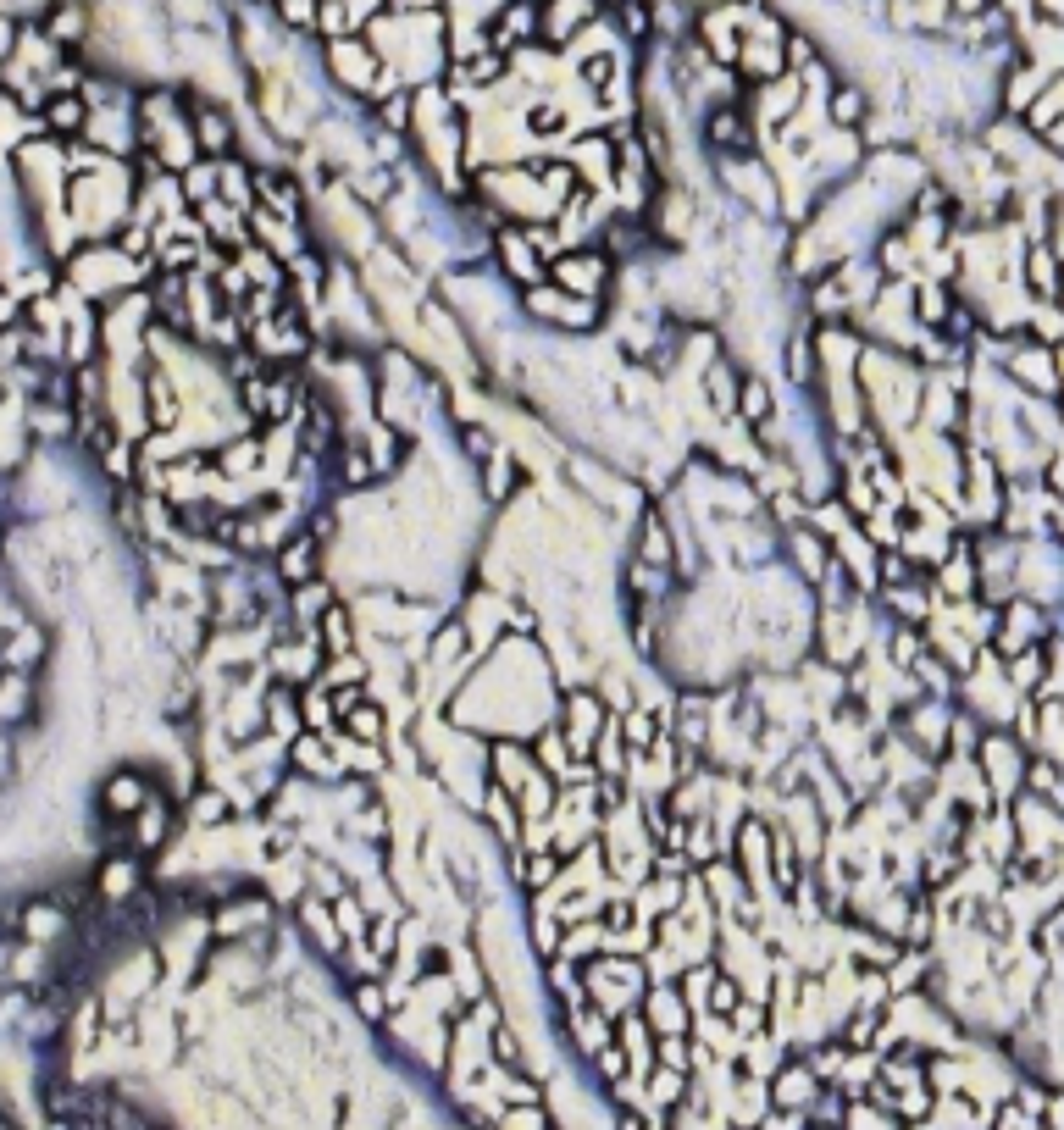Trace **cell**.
<instances>
[{
	"instance_id": "obj_14",
	"label": "cell",
	"mask_w": 1064,
	"mask_h": 1130,
	"mask_svg": "<svg viewBox=\"0 0 1064 1130\" xmlns=\"http://www.w3.org/2000/svg\"><path fill=\"white\" fill-rule=\"evenodd\" d=\"M826 111H832V122H838V128H854V122L865 117V95H859V89H848V84H838L832 95H826Z\"/></svg>"
},
{
	"instance_id": "obj_27",
	"label": "cell",
	"mask_w": 1064,
	"mask_h": 1130,
	"mask_svg": "<svg viewBox=\"0 0 1064 1130\" xmlns=\"http://www.w3.org/2000/svg\"><path fill=\"white\" fill-rule=\"evenodd\" d=\"M361 1014H383V997H378V987H361Z\"/></svg>"
},
{
	"instance_id": "obj_18",
	"label": "cell",
	"mask_w": 1064,
	"mask_h": 1130,
	"mask_svg": "<svg viewBox=\"0 0 1064 1130\" xmlns=\"http://www.w3.org/2000/svg\"><path fill=\"white\" fill-rule=\"evenodd\" d=\"M139 804H144V782H139V776H111L105 809H139Z\"/></svg>"
},
{
	"instance_id": "obj_12",
	"label": "cell",
	"mask_w": 1064,
	"mask_h": 1130,
	"mask_svg": "<svg viewBox=\"0 0 1064 1130\" xmlns=\"http://www.w3.org/2000/svg\"><path fill=\"white\" fill-rule=\"evenodd\" d=\"M499 256H505V272L511 277H521V283H538L544 277V261L538 256H527V244H521V233H499Z\"/></svg>"
},
{
	"instance_id": "obj_15",
	"label": "cell",
	"mask_w": 1064,
	"mask_h": 1130,
	"mask_svg": "<svg viewBox=\"0 0 1064 1130\" xmlns=\"http://www.w3.org/2000/svg\"><path fill=\"white\" fill-rule=\"evenodd\" d=\"M339 471H344V482H349V488H366V482L378 477L372 455H366V449H355V444H344V449H339Z\"/></svg>"
},
{
	"instance_id": "obj_17",
	"label": "cell",
	"mask_w": 1064,
	"mask_h": 1130,
	"mask_svg": "<svg viewBox=\"0 0 1064 1130\" xmlns=\"http://www.w3.org/2000/svg\"><path fill=\"white\" fill-rule=\"evenodd\" d=\"M738 411L749 416V422H755V416H759V422L771 416V388H765L759 377H749V383H738Z\"/></svg>"
},
{
	"instance_id": "obj_11",
	"label": "cell",
	"mask_w": 1064,
	"mask_h": 1130,
	"mask_svg": "<svg viewBox=\"0 0 1064 1130\" xmlns=\"http://www.w3.org/2000/svg\"><path fill=\"white\" fill-rule=\"evenodd\" d=\"M333 604H339V599H333V587L316 583V577L294 587V616H300V626H306V632H316V621H322Z\"/></svg>"
},
{
	"instance_id": "obj_28",
	"label": "cell",
	"mask_w": 1064,
	"mask_h": 1130,
	"mask_svg": "<svg viewBox=\"0 0 1064 1130\" xmlns=\"http://www.w3.org/2000/svg\"><path fill=\"white\" fill-rule=\"evenodd\" d=\"M394 6H399V12H432L438 0H394Z\"/></svg>"
},
{
	"instance_id": "obj_7",
	"label": "cell",
	"mask_w": 1064,
	"mask_h": 1130,
	"mask_svg": "<svg viewBox=\"0 0 1064 1130\" xmlns=\"http://www.w3.org/2000/svg\"><path fill=\"white\" fill-rule=\"evenodd\" d=\"M349 616H355L349 604H333V610L316 621V637H322L327 660H333V654H355V621H349Z\"/></svg>"
},
{
	"instance_id": "obj_2",
	"label": "cell",
	"mask_w": 1064,
	"mask_h": 1130,
	"mask_svg": "<svg viewBox=\"0 0 1064 1130\" xmlns=\"http://www.w3.org/2000/svg\"><path fill=\"white\" fill-rule=\"evenodd\" d=\"M327 61H333V72H339V84H349V89H378V78H383V61H378V51L366 45V39H333L327 45Z\"/></svg>"
},
{
	"instance_id": "obj_4",
	"label": "cell",
	"mask_w": 1064,
	"mask_h": 1130,
	"mask_svg": "<svg viewBox=\"0 0 1064 1130\" xmlns=\"http://www.w3.org/2000/svg\"><path fill=\"white\" fill-rule=\"evenodd\" d=\"M527 310H538V316L554 327H593L599 322V305H593V300H577V305H571L566 289H527Z\"/></svg>"
},
{
	"instance_id": "obj_23",
	"label": "cell",
	"mask_w": 1064,
	"mask_h": 1130,
	"mask_svg": "<svg viewBox=\"0 0 1064 1130\" xmlns=\"http://www.w3.org/2000/svg\"><path fill=\"white\" fill-rule=\"evenodd\" d=\"M139 881V870L128 865V859H117V865H105V892H128Z\"/></svg>"
},
{
	"instance_id": "obj_3",
	"label": "cell",
	"mask_w": 1064,
	"mask_h": 1130,
	"mask_svg": "<svg viewBox=\"0 0 1064 1130\" xmlns=\"http://www.w3.org/2000/svg\"><path fill=\"white\" fill-rule=\"evenodd\" d=\"M604 720H610V715L599 709L593 693H571V699H566V720H560V732H566V743H571L577 759H593V743H599Z\"/></svg>"
},
{
	"instance_id": "obj_6",
	"label": "cell",
	"mask_w": 1064,
	"mask_h": 1130,
	"mask_svg": "<svg viewBox=\"0 0 1064 1130\" xmlns=\"http://www.w3.org/2000/svg\"><path fill=\"white\" fill-rule=\"evenodd\" d=\"M538 6L532 0H515V6H505V18H499V28H494V56H511L515 45H527L532 34H538Z\"/></svg>"
},
{
	"instance_id": "obj_22",
	"label": "cell",
	"mask_w": 1064,
	"mask_h": 1130,
	"mask_svg": "<svg viewBox=\"0 0 1064 1130\" xmlns=\"http://www.w3.org/2000/svg\"><path fill=\"white\" fill-rule=\"evenodd\" d=\"M621 22H627L633 39H643L649 34V6H643V0H627V6H621Z\"/></svg>"
},
{
	"instance_id": "obj_20",
	"label": "cell",
	"mask_w": 1064,
	"mask_h": 1130,
	"mask_svg": "<svg viewBox=\"0 0 1064 1130\" xmlns=\"http://www.w3.org/2000/svg\"><path fill=\"white\" fill-rule=\"evenodd\" d=\"M283 18H289L294 28H316V22H322V0H283Z\"/></svg>"
},
{
	"instance_id": "obj_9",
	"label": "cell",
	"mask_w": 1064,
	"mask_h": 1130,
	"mask_svg": "<svg viewBox=\"0 0 1064 1130\" xmlns=\"http://www.w3.org/2000/svg\"><path fill=\"white\" fill-rule=\"evenodd\" d=\"M710 144H716V150H749V144H755V128H749V117H743V111H732V105H726V111H716V117H710Z\"/></svg>"
},
{
	"instance_id": "obj_16",
	"label": "cell",
	"mask_w": 1064,
	"mask_h": 1130,
	"mask_svg": "<svg viewBox=\"0 0 1064 1130\" xmlns=\"http://www.w3.org/2000/svg\"><path fill=\"white\" fill-rule=\"evenodd\" d=\"M194 139H200V150H227L233 144V128H227V117H217V111H200V128H194Z\"/></svg>"
},
{
	"instance_id": "obj_10",
	"label": "cell",
	"mask_w": 1064,
	"mask_h": 1130,
	"mask_svg": "<svg viewBox=\"0 0 1064 1130\" xmlns=\"http://www.w3.org/2000/svg\"><path fill=\"white\" fill-rule=\"evenodd\" d=\"M577 161H583V178L588 183H604V178H616L610 167H621V155H616V139L604 134V139H583L577 144Z\"/></svg>"
},
{
	"instance_id": "obj_24",
	"label": "cell",
	"mask_w": 1064,
	"mask_h": 1130,
	"mask_svg": "<svg viewBox=\"0 0 1064 1130\" xmlns=\"http://www.w3.org/2000/svg\"><path fill=\"white\" fill-rule=\"evenodd\" d=\"M161 837H167V809H150V815H144V831H139V842H144V848H155Z\"/></svg>"
},
{
	"instance_id": "obj_5",
	"label": "cell",
	"mask_w": 1064,
	"mask_h": 1130,
	"mask_svg": "<svg viewBox=\"0 0 1064 1130\" xmlns=\"http://www.w3.org/2000/svg\"><path fill=\"white\" fill-rule=\"evenodd\" d=\"M588 22H599V0H550L544 18H538V34L550 39V45H566Z\"/></svg>"
},
{
	"instance_id": "obj_19",
	"label": "cell",
	"mask_w": 1064,
	"mask_h": 1130,
	"mask_svg": "<svg viewBox=\"0 0 1064 1130\" xmlns=\"http://www.w3.org/2000/svg\"><path fill=\"white\" fill-rule=\"evenodd\" d=\"M515 870H521V881H527V887H550L554 870H560V854H550V848H544L538 859H521Z\"/></svg>"
},
{
	"instance_id": "obj_26",
	"label": "cell",
	"mask_w": 1064,
	"mask_h": 1130,
	"mask_svg": "<svg viewBox=\"0 0 1064 1130\" xmlns=\"http://www.w3.org/2000/svg\"><path fill=\"white\" fill-rule=\"evenodd\" d=\"M788 372H793V377H809V372H815V360H809V343H804V339H793V349H788Z\"/></svg>"
},
{
	"instance_id": "obj_21",
	"label": "cell",
	"mask_w": 1064,
	"mask_h": 1130,
	"mask_svg": "<svg viewBox=\"0 0 1064 1130\" xmlns=\"http://www.w3.org/2000/svg\"><path fill=\"white\" fill-rule=\"evenodd\" d=\"M411 111H416L411 95H389L383 101V128H411Z\"/></svg>"
},
{
	"instance_id": "obj_25",
	"label": "cell",
	"mask_w": 1064,
	"mask_h": 1130,
	"mask_svg": "<svg viewBox=\"0 0 1064 1130\" xmlns=\"http://www.w3.org/2000/svg\"><path fill=\"white\" fill-rule=\"evenodd\" d=\"M51 122L61 128V134H72V128L84 122V111H78V101H61V105H51Z\"/></svg>"
},
{
	"instance_id": "obj_29",
	"label": "cell",
	"mask_w": 1064,
	"mask_h": 1130,
	"mask_svg": "<svg viewBox=\"0 0 1064 1130\" xmlns=\"http://www.w3.org/2000/svg\"><path fill=\"white\" fill-rule=\"evenodd\" d=\"M599 6H627V0H599Z\"/></svg>"
},
{
	"instance_id": "obj_1",
	"label": "cell",
	"mask_w": 1064,
	"mask_h": 1130,
	"mask_svg": "<svg viewBox=\"0 0 1064 1130\" xmlns=\"http://www.w3.org/2000/svg\"><path fill=\"white\" fill-rule=\"evenodd\" d=\"M554 277L577 300H599L610 283V256L604 250H566V256H554Z\"/></svg>"
},
{
	"instance_id": "obj_13",
	"label": "cell",
	"mask_w": 1064,
	"mask_h": 1130,
	"mask_svg": "<svg viewBox=\"0 0 1064 1130\" xmlns=\"http://www.w3.org/2000/svg\"><path fill=\"white\" fill-rule=\"evenodd\" d=\"M333 920H339V931H344L349 942H361L366 931H372V914H366L361 898H349V892H339V898H333Z\"/></svg>"
},
{
	"instance_id": "obj_8",
	"label": "cell",
	"mask_w": 1064,
	"mask_h": 1130,
	"mask_svg": "<svg viewBox=\"0 0 1064 1130\" xmlns=\"http://www.w3.org/2000/svg\"><path fill=\"white\" fill-rule=\"evenodd\" d=\"M277 571H283V583L300 587L316 577V532H300L289 548H283V560H277Z\"/></svg>"
}]
</instances>
